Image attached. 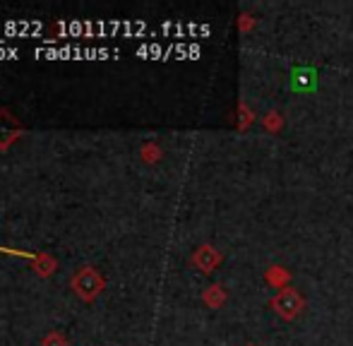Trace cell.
I'll return each instance as SVG.
<instances>
[{
    "mask_svg": "<svg viewBox=\"0 0 353 346\" xmlns=\"http://www.w3.org/2000/svg\"><path fill=\"white\" fill-rule=\"evenodd\" d=\"M272 308L276 310V313L281 315V318H286V320H291V318H296L298 313H301V308H303V298H301V294L298 291H293V289H283L276 298H272Z\"/></svg>",
    "mask_w": 353,
    "mask_h": 346,
    "instance_id": "obj_1",
    "label": "cell"
},
{
    "mask_svg": "<svg viewBox=\"0 0 353 346\" xmlns=\"http://www.w3.org/2000/svg\"><path fill=\"white\" fill-rule=\"evenodd\" d=\"M19 130H22V125L17 123V118L10 116L5 108H0V150H5L10 142L17 140Z\"/></svg>",
    "mask_w": 353,
    "mask_h": 346,
    "instance_id": "obj_2",
    "label": "cell"
},
{
    "mask_svg": "<svg viewBox=\"0 0 353 346\" xmlns=\"http://www.w3.org/2000/svg\"><path fill=\"white\" fill-rule=\"evenodd\" d=\"M195 262H197V265H202V269H205V272H212V267L219 262V255L212 253V248H202L200 255L195 258Z\"/></svg>",
    "mask_w": 353,
    "mask_h": 346,
    "instance_id": "obj_3",
    "label": "cell"
}]
</instances>
